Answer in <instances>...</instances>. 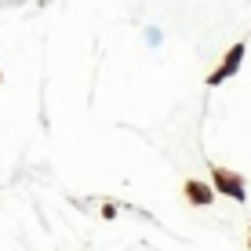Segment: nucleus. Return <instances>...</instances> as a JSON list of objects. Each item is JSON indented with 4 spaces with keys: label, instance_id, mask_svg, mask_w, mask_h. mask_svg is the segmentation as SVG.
<instances>
[{
    "label": "nucleus",
    "instance_id": "2",
    "mask_svg": "<svg viewBox=\"0 0 251 251\" xmlns=\"http://www.w3.org/2000/svg\"><path fill=\"white\" fill-rule=\"evenodd\" d=\"M244 55H248V44L244 40H237V44H233L229 51H226V58H222L219 66L211 69V73H207V88H219L222 80H229V76H237L240 73V66H244Z\"/></svg>",
    "mask_w": 251,
    "mask_h": 251
},
{
    "label": "nucleus",
    "instance_id": "4",
    "mask_svg": "<svg viewBox=\"0 0 251 251\" xmlns=\"http://www.w3.org/2000/svg\"><path fill=\"white\" fill-rule=\"evenodd\" d=\"M248 248H251V229H248Z\"/></svg>",
    "mask_w": 251,
    "mask_h": 251
},
{
    "label": "nucleus",
    "instance_id": "3",
    "mask_svg": "<svg viewBox=\"0 0 251 251\" xmlns=\"http://www.w3.org/2000/svg\"><path fill=\"white\" fill-rule=\"evenodd\" d=\"M182 193H186V201L189 204H197V207H207L215 201V193H219V189H215L211 182H201V178H189V182L182 186Z\"/></svg>",
    "mask_w": 251,
    "mask_h": 251
},
{
    "label": "nucleus",
    "instance_id": "5",
    "mask_svg": "<svg viewBox=\"0 0 251 251\" xmlns=\"http://www.w3.org/2000/svg\"><path fill=\"white\" fill-rule=\"evenodd\" d=\"M0 80H4V73H0Z\"/></svg>",
    "mask_w": 251,
    "mask_h": 251
},
{
    "label": "nucleus",
    "instance_id": "1",
    "mask_svg": "<svg viewBox=\"0 0 251 251\" xmlns=\"http://www.w3.org/2000/svg\"><path fill=\"white\" fill-rule=\"evenodd\" d=\"M211 186L219 189L222 197L237 201V204L248 201V182H244V175H237V171H229V168H219V164H211Z\"/></svg>",
    "mask_w": 251,
    "mask_h": 251
}]
</instances>
